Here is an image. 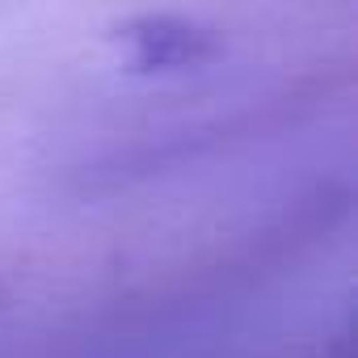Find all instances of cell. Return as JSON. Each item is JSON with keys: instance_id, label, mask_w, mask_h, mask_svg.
Returning a JSON list of instances; mask_svg holds the SVG:
<instances>
[{"instance_id": "cell-1", "label": "cell", "mask_w": 358, "mask_h": 358, "mask_svg": "<svg viewBox=\"0 0 358 358\" xmlns=\"http://www.w3.org/2000/svg\"><path fill=\"white\" fill-rule=\"evenodd\" d=\"M122 47L139 72H186L220 55V43L177 17H143L122 30Z\"/></svg>"}]
</instances>
